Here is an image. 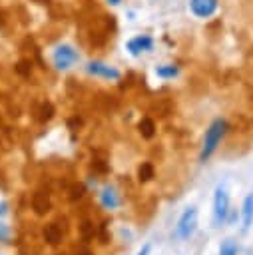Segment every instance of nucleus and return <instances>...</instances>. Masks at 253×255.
<instances>
[{"mask_svg": "<svg viewBox=\"0 0 253 255\" xmlns=\"http://www.w3.org/2000/svg\"><path fill=\"white\" fill-rule=\"evenodd\" d=\"M219 255H237V243L233 239H225L219 247Z\"/></svg>", "mask_w": 253, "mask_h": 255, "instance_id": "obj_12", "label": "nucleus"}, {"mask_svg": "<svg viewBox=\"0 0 253 255\" xmlns=\"http://www.w3.org/2000/svg\"><path fill=\"white\" fill-rule=\"evenodd\" d=\"M227 213H229V195H227V189L223 185H217L215 187V193H213V225L219 227L221 223H225Z\"/></svg>", "mask_w": 253, "mask_h": 255, "instance_id": "obj_3", "label": "nucleus"}, {"mask_svg": "<svg viewBox=\"0 0 253 255\" xmlns=\"http://www.w3.org/2000/svg\"><path fill=\"white\" fill-rule=\"evenodd\" d=\"M122 0H108V4H112V6H118Z\"/></svg>", "mask_w": 253, "mask_h": 255, "instance_id": "obj_19", "label": "nucleus"}, {"mask_svg": "<svg viewBox=\"0 0 253 255\" xmlns=\"http://www.w3.org/2000/svg\"><path fill=\"white\" fill-rule=\"evenodd\" d=\"M225 131H227V122H225L223 118H217V120H213V122L209 124V128L205 129L203 147H201V153H199V159H201V161H207V159L215 153V149H217V145L221 143Z\"/></svg>", "mask_w": 253, "mask_h": 255, "instance_id": "obj_1", "label": "nucleus"}, {"mask_svg": "<svg viewBox=\"0 0 253 255\" xmlns=\"http://www.w3.org/2000/svg\"><path fill=\"white\" fill-rule=\"evenodd\" d=\"M137 173H139V179H141V181H147L149 177H153V167H151V163H141L139 169H137Z\"/></svg>", "mask_w": 253, "mask_h": 255, "instance_id": "obj_15", "label": "nucleus"}, {"mask_svg": "<svg viewBox=\"0 0 253 255\" xmlns=\"http://www.w3.org/2000/svg\"><path fill=\"white\" fill-rule=\"evenodd\" d=\"M153 129H155V126H153V122L149 118H143L139 122V131H141L143 137H151L153 135Z\"/></svg>", "mask_w": 253, "mask_h": 255, "instance_id": "obj_13", "label": "nucleus"}, {"mask_svg": "<svg viewBox=\"0 0 253 255\" xmlns=\"http://www.w3.org/2000/svg\"><path fill=\"white\" fill-rule=\"evenodd\" d=\"M100 203H102V207H106V209H116V207L120 205V197H118L116 187L106 185V187L102 189V193H100Z\"/></svg>", "mask_w": 253, "mask_h": 255, "instance_id": "obj_8", "label": "nucleus"}, {"mask_svg": "<svg viewBox=\"0 0 253 255\" xmlns=\"http://www.w3.org/2000/svg\"><path fill=\"white\" fill-rule=\"evenodd\" d=\"M126 48H127V52H129L131 56H139L141 52H149V50L153 48V38H151V36H145V34L135 36V38H131V40L126 44Z\"/></svg>", "mask_w": 253, "mask_h": 255, "instance_id": "obj_6", "label": "nucleus"}, {"mask_svg": "<svg viewBox=\"0 0 253 255\" xmlns=\"http://www.w3.org/2000/svg\"><path fill=\"white\" fill-rule=\"evenodd\" d=\"M34 209H36L38 213L48 211V199H46V195H42V193H36V195H34Z\"/></svg>", "mask_w": 253, "mask_h": 255, "instance_id": "obj_14", "label": "nucleus"}, {"mask_svg": "<svg viewBox=\"0 0 253 255\" xmlns=\"http://www.w3.org/2000/svg\"><path fill=\"white\" fill-rule=\"evenodd\" d=\"M241 221H243V233H247L249 227L253 225V193H249L243 199V205H241Z\"/></svg>", "mask_w": 253, "mask_h": 255, "instance_id": "obj_9", "label": "nucleus"}, {"mask_svg": "<svg viewBox=\"0 0 253 255\" xmlns=\"http://www.w3.org/2000/svg\"><path fill=\"white\" fill-rule=\"evenodd\" d=\"M44 237H46V241H48V243L56 245V243H60V241H62V229H60L58 225L50 223V225H46V229H44Z\"/></svg>", "mask_w": 253, "mask_h": 255, "instance_id": "obj_10", "label": "nucleus"}, {"mask_svg": "<svg viewBox=\"0 0 253 255\" xmlns=\"http://www.w3.org/2000/svg\"><path fill=\"white\" fill-rule=\"evenodd\" d=\"M86 70H88V74H92V76H96V78H104V80H120V70H116V68L110 66V64L98 62V60L90 62V64L86 66Z\"/></svg>", "mask_w": 253, "mask_h": 255, "instance_id": "obj_5", "label": "nucleus"}, {"mask_svg": "<svg viewBox=\"0 0 253 255\" xmlns=\"http://www.w3.org/2000/svg\"><path fill=\"white\" fill-rule=\"evenodd\" d=\"M195 229H197V209H195V207H187V209L179 215L173 235H175L177 239L185 241V239H189V237L195 233Z\"/></svg>", "mask_w": 253, "mask_h": 255, "instance_id": "obj_2", "label": "nucleus"}, {"mask_svg": "<svg viewBox=\"0 0 253 255\" xmlns=\"http://www.w3.org/2000/svg\"><path fill=\"white\" fill-rule=\"evenodd\" d=\"M189 8L197 18H209L217 10V0H191Z\"/></svg>", "mask_w": 253, "mask_h": 255, "instance_id": "obj_7", "label": "nucleus"}, {"mask_svg": "<svg viewBox=\"0 0 253 255\" xmlns=\"http://www.w3.org/2000/svg\"><path fill=\"white\" fill-rule=\"evenodd\" d=\"M149 249H151V247H149V243H145V245L137 251V255H149Z\"/></svg>", "mask_w": 253, "mask_h": 255, "instance_id": "obj_17", "label": "nucleus"}, {"mask_svg": "<svg viewBox=\"0 0 253 255\" xmlns=\"http://www.w3.org/2000/svg\"><path fill=\"white\" fill-rule=\"evenodd\" d=\"M8 239H10V227L6 223H0V241L8 243Z\"/></svg>", "mask_w": 253, "mask_h": 255, "instance_id": "obj_16", "label": "nucleus"}, {"mask_svg": "<svg viewBox=\"0 0 253 255\" xmlns=\"http://www.w3.org/2000/svg\"><path fill=\"white\" fill-rule=\"evenodd\" d=\"M155 74H157L159 78H163V80H173V78L179 74V68H177L175 64H165V66L155 68Z\"/></svg>", "mask_w": 253, "mask_h": 255, "instance_id": "obj_11", "label": "nucleus"}, {"mask_svg": "<svg viewBox=\"0 0 253 255\" xmlns=\"http://www.w3.org/2000/svg\"><path fill=\"white\" fill-rule=\"evenodd\" d=\"M78 60H80V54H78L70 44H60V46L54 50V54H52V62H54V66H56L58 70H68V68H72Z\"/></svg>", "mask_w": 253, "mask_h": 255, "instance_id": "obj_4", "label": "nucleus"}, {"mask_svg": "<svg viewBox=\"0 0 253 255\" xmlns=\"http://www.w3.org/2000/svg\"><path fill=\"white\" fill-rule=\"evenodd\" d=\"M6 213H8V203L0 201V215H6Z\"/></svg>", "mask_w": 253, "mask_h": 255, "instance_id": "obj_18", "label": "nucleus"}]
</instances>
